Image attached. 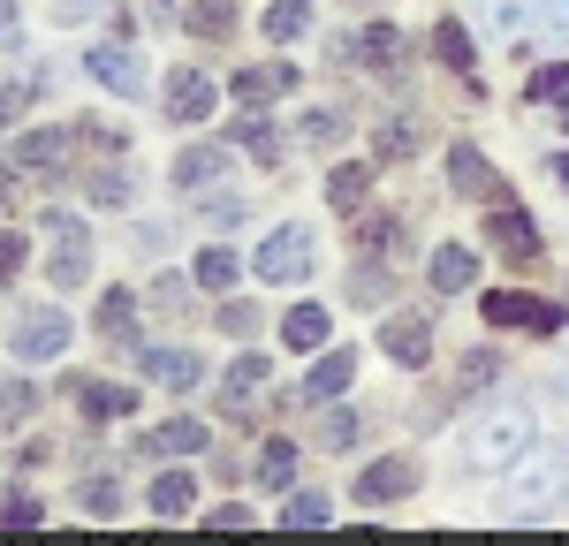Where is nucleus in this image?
Here are the masks:
<instances>
[{
    "label": "nucleus",
    "mask_w": 569,
    "mask_h": 546,
    "mask_svg": "<svg viewBox=\"0 0 569 546\" xmlns=\"http://www.w3.org/2000/svg\"><path fill=\"white\" fill-rule=\"evenodd\" d=\"M152 448H160V455H198V448H206V425H190V417H168V425L152 433Z\"/></svg>",
    "instance_id": "24"
},
{
    "label": "nucleus",
    "mask_w": 569,
    "mask_h": 546,
    "mask_svg": "<svg viewBox=\"0 0 569 546\" xmlns=\"http://www.w3.org/2000/svg\"><path fill=\"white\" fill-rule=\"evenodd\" d=\"M77 403H84V417H122V410H137V395L130 387H99V380H84Z\"/></svg>",
    "instance_id": "23"
},
{
    "label": "nucleus",
    "mask_w": 569,
    "mask_h": 546,
    "mask_svg": "<svg viewBox=\"0 0 569 546\" xmlns=\"http://www.w3.org/2000/svg\"><path fill=\"white\" fill-rule=\"evenodd\" d=\"M220 175H228V152H220V144H198V152H182V168H176L182 190H206V182H220Z\"/></svg>",
    "instance_id": "19"
},
{
    "label": "nucleus",
    "mask_w": 569,
    "mask_h": 546,
    "mask_svg": "<svg viewBox=\"0 0 569 546\" xmlns=\"http://www.w3.org/2000/svg\"><path fill=\"white\" fill-rule=\"evenodd\" d=\"M281 91H297V69H289V61L243 69V77H236V99H243V107H266V99H281Z\"/></svg>",
    "instance_id": "16"
},
{
    "label": "nucleus",
    "mask_w": 569,
    "mask_h": 546,
    "mask_svg": "<svg viewBox=\"0 0 569 546\" xmlns=\"http://www.w3.org/2000/svg\"><path fill=\"white\" fill-rule=\"evenodd\" d=\"M448 182H456L463 198H486V205H493V198H509V182L493 175V168H486L471 144H456V152H448Z\"/></svg>",
    "instance_id": "9"
},
{
    "label": "nucleus",
    "mask_w": 569,
    "mask_h": 546,
    "mask_svg": "<svg viewBox=\"0 0 569 546\" xmlns=\"http://www.w3.org/2000/svg\"><path fill=\"white\" fill-rule=\"evenodd\" d=\"M130 289H107V296H99V326H107V334H114V342H130Z\"/></svg>",
    "instance_id": "30"
},
{
    "label": "nucleus",
    "mask_w": 569,
    "mask_h": 546,
    "mask_svg": "<svg viewBox=\"0 0 569 546\" xmlns=\"http://www.w3.org/2000/svg\"><path fill=\"white\" fill-rule=\"evenodd\" d=\"M327 334H335V318L319 312V304H297V312L281 318V342L289 350H327Z\"/></svg>",
    "instance_id": "17"
},
{
    "label": "nucleus",
    "mask_w": 569,
    "mask_h": 546,
    "mask_svg": "<svg viewBox=\"0 0 569 546\" xmlns=\"http://www.w3.org/2000/svg\"><path fill=\"white\" fill-rule=\"evenodd\" d=\"M259 478L273 486V494H281V486L297 478V448H289V441H266V455H259Z\"/></svg>",
    "instance_id": "27"
},
{
    "label": "nucleus",
    "mask_w": 569,
    "mask_h": 546,
    "mask_svg": "<svg viewBox=\"0 0 569 546\" xmlns=\"http://www.w3.org/2000/svg\"><path fill=\"white\" fill-rule=\"evenodd\" d=\"M259 326V304H220V334H251Z\"/></svg>",
    "instance_id": "39"
},
{
    "label": "nucleus",
    "mask_w": 569,
    "mask_h": 546,
    "mask_svg": "<svg viewBox=\"0 0 569 546\" xmlns=\"http://www.w3.org/2000/svg\"><path fill=\"white\" fill-rule=\"evenodd\" d=\"M365 168H335V175H327V198H335V205H342V213H357V205H365Z\"/></svg>",
    "instance_id": "29"
},
{
    "label": "nucleus",
    "mask_w": 569,
    "mask_h": 546,
    "mask_svg": "<svg viewBox=\"0 0 569 546\" xmlns=\"http://www.w3.org/2000/svg\"><path fill=\"white\" fill-rule=\"evenodd\" d=\"M259 395H266V357H236L228 380H220V410H228V417H251Z\"/></svg>",
    "instance_id": "8"
},
{
    "label": "nucleus",
    "mask_w": 569,
    "mask_h": 546,
    "mask_svg": "<svg viewBox=\"0 0 569 546\" xmlns=\"http://www.w3.org/2000/svg\"><path fill=\"white\" fill-rule=\"evenodd\" d=\"M562 122H569V99H562Z\"/></svg>",
    "instance_id": "48"
},
{
    "label": "nucleus",
    "mask_w": 569,
    "mask_h": 546,
    "mask_svg": "<svg viewBox=\"0 0 569 546\" xmlns=\"http://www.w3.org/2000/svg\"><path fill=\"white\" fill-rule=\"evenodd\" d=\"M357 243H365V251H395V243H402V221H365Z\"/></svg>",
    "instance_id": "36"
},
{
    "label": "nucleus",
    "mask_w": 569,
    "mask_h": 546,
    "mask_svg": "<svg viewBox=\"0 0 569 546\" xmlns=\"http://www.w3.org/2000/svg\"><path fill=\"white\" fill-rule=\"evenodd\" d=\"M190 273H198V289H213V296H220V289L236 281V251H220V243H206V251H198V266H190Z\"/></svg>",
    "instance_id": "26"
},
{
    "label": "nucleus",
    "mask_w": 569,
    "mask_h": 546,
    "mask_svg": "<svg viewBox=\"0 0 569 546\" xmlns=\"http://www.w3.org/2000/svg\"><path fill=\"white\" fill-rule=\"evenodd\" d=\"M46 228H53V289H77L84 281V259H91V243H84V221L77 213H46Z\"/></svg>",
    "instance_id": "4"
},
{
    "label": "nucleus",
    "mask_w": 569,
    "mask_h": 546,
    "mask_svg": "<svg viewBox=\"0 0 569 546\" xmlns=\"http://www.w3.org/2000/svg\"><path fill=\"white\" fill-rule=\"evenodd\" d=\"M251 266H259V281H273V289H297V281L311 273V228L305 221L273 228V235L259 243V259H251Z\"/></svg>",
    "instance_id": "2"
},
{
    "label": "nucleus",
    "mask_w": 569,
    "mask_h": 546,
    "mask_svg": "<svg viewBox=\"0 0 569 546\" xmlns=\"http://www.w3.org/2000/svg\"><path fill=\"white\" fill-rule=\"evenodd\" d=\"M350 380H357V357H350V350H327V357L311 364V380L297 387V395H305V403H335Z\"/></svg>",
    "instance_id": "13"
},
{
    "label": "nucleus",
    "mask_w": 569,
    "mask_h": 546,
    "mask_svg": "<svg viewBox=\"0 0 569 546\" xmlns=\"http://www.w3.org/2000/svg\"><path fill=\"white\" fill-rule=\"evenodd\" d=\"M555 486H562V471H555V463H547V471H531V478H525L531 508H547V501H555Z\"/></svg>",
    "instance_id": "40"
},
{
    "label": "nucleus",
    "mask_w": 569,
    "mask_h": 546,
    "mask_svg": "<svg viewBox=\"0 0 569 546\" xmlns=\"http://www.w3.org/2000/svg\"><path fill=\"white\" fill-rule=\"evenodd\" d=\"M525 448H531V417L525 410H501V417H486L479 433H471L463 463H471V471H501V463H517Z\"/></svg>",
    "instance_id": "1"
},
{
    "label": "nucleus",
    "mask_w": 569,
    "mask_h": 546,
    "mask_svg": "<svg viewBox=\"0 0 569 546\" xmlns=\"http://www.w3.org/2000/svg\"><path fill=\"white\" fill-rule=\"evenodd\" d=\"M23 99H31V84H0V122H8V114H23Z\"/></svg>",
    "instance_id": "43"
},
{
    "label": "nucleus",
    "mask_w": 569,
    "mask_h": 546,
    "mask_svg": "<svg viewBox=\"0 0 569 546\" xmlns=\"http://www.w3.org/2000/svg\"><path fill=\"white\" fill-rule=\"evenodd\" d=\"M259 23H266V39H273V46H281V39H305V31H311V8H305V0H273Z\"/></svg>",
    "instance_id": "21"
},
{
    "label": "nucleus",
    "mask_w": 569,
    "mask_h": 546,
    "mask_svg": "<svg viewBox=\"0 0 569 546\" xmlns=\"http://www.w3.org/2000/svg\"><path fill=\"white\" fill-rule=\"evenodd\" d=\"M555 175H562V182H569V152H562V160H555Z\"/></svg>",
    "instance_id": "45"
},
{
    "label": "nucleus",
    "mask_w": 569,
    "mask_h": 546,
    "mask_svg": "<svg viewBox=\"0 0 569 546\" xmlns=\"http://www.w3.org/2000/svg\"><path fill=\"white\" fill-rule=\"evenodd\" d=\"M236 136H243V144H251V152H259L266 168H273V160H281V136L266 130V122H243V130H236Z\"/></svg>",
    "instance_id": "38"
},
{
    "label": "nucleus",
    "mask_w": 569,
    "mask_h": 546,
    "mask_svg": "<svg viewBox=\"0 0 569 546\" xmlns=\"http://www.w3.org/2000/svg\"><path fill=\"white\" fill-rule=\"evenodd\" d=\"M213 532H251V508H213Z\"/></svg>",
    "instance_id": "42"
},
{
    "label": "nucleus",
    "mask_w": 569,
    "mask_h": 546,
    "mask_svg": "<svg viewBox=\"0 0 569 546\" xmlns=\"http://www.w3.org/2000/svg\"><path fill=\"white\" fill-rule=\"evenodd\" d=\"M190 31H198V39H228V31H236V8H228V0H190Z\"/></svg>",
    "instance_id": "25"
},
{
    "label": "nucleus",
    "mask_w": 569,
    "mask_h": 546,
    "mask_svg": "<svg viewBox=\"0 0 569 546\" xmlns=\"http://www.w3.org/2000/svg\"><path fill=\"white\" fill-rule=\"evenodd\" d=\"M8 16H16V8H8V0H0V31H8Z\"/></svg>",
    "instance_id": "46"
},
{
    "label": "nucleus",
    "mask_w": 569,
    "mask_h": 546,
    "mask_svg": "<svg viewBox=\"0 0 569 546\" xmlns=\"http://www.w3.org/2000/svg\"><path fill=\"white\" fill-rule=\"evenodd\" d=\"M39 516H46V508L31 494H16L8 508H0V524H8V532H39Z\"/></svg>",
    "instance_id": "34"
},
{
    "label": "nucleus",
    "mask_w": 569,
    "mask_h": 546,
    "mask_svg": "<svg viewBox=\"0 0 569 546\" xmlns=\"http://www.w3.org/2000/svg\"><path fill=\"white\" fill-rule=\"evenodd\" d=\"M61 350H69V318L61 312H31L16 326V357L23 364H46V357H61Z\"/></svg>",
    "instance_id": "5"
},
{
    "label": "nucleus",
    "mask_w": 569,
    "mask_h": 546,
    "mask_svg": "<svg viewBox=\"0 0 569 546\" xmlns=\"http://www.w3.org/2000/svg\"><path fill=\"white\" fill-rule=\"evenodd\" d=\"M319 448H327V455L357 448V417H350V410H335V417H327V425H319Z\"/></svg>",
    "instance_id": "32"
},
{
    "label": "nucleus",
    "mask_w": 569,
    "mask_h": 546,
    "mask_svg": "<svg viewBox=\"0 0 569 546\" xmlns=\"http://www.w3.org/2000/svg\"><path fill=\"white\" fill-rule=\"evenodd\" d=\"M213 77H198V69H176V84H168V114H176V122H206V114H213Z\"/></svg>",
    "instance_id": "11"
},
{
    "label": "nucleus",
    "mask_w": 569,
    "mask_h": 546,
    "mask_svg": "<svg viewBox=\"0 0 569 546\" xmlns=\"http://www.w3.org/2000/svg\"><path fill=\"white\" fill-rule=\"evenodd\" d=\"M418 486V463L410 455H388V463H372L365 478H357V501H372V508H388V501H402Z\"/></svg>",
    "instance_id": "7"
},
{
    "label": "nucleus",
    "mask_w": 569,
    "mask_h": 546,
    "mask_svg": "<svg viewBox=\"0 0 569 546\" xmlns=\"http://www.w3.org/2000/svg\"><path fill=\"white\" fill-rule=\"evenodd\" d=\"M486 243H493V251H517V259H539V228H531L525 213H509V205L486 213Z\"/></svg>",
    "instance_id": "12"
},
{
    "label": "nucleus",
    "mask_w": 569,
    "mask_h": 546,
    "mask_svg": "<svg viewBox=\"0 0 569 546\" xmlns=\"http://www.w3.org/2000/svg\"><path fill=\"white\" fill-rule=\"evenodd\" d=\"M190 501H198V486H190L182 471L152 478V516H168V524H176V516H190Z\"/></svg>",
    "instance_id": "20"
},
{
    "label": "nucleus",
    "mask_w": 569,
    "mask_h": 546,
    "mask_svg": "<svg viewBox=\"0 0 569 546\" xmlns=\"http://www.w3.org/2000/svg\"><path fill=\"white\" fill-rule=\"evenodd\" d=\"M144 372H152L168 395H190V387L206 380V364L190 357V350H144Z\"/></svg>",
    "instance_id": "14"
},
{
    "label": "nucleus",
    "mask_w": 569,
    "mask_h": 546,
    "mask_svg": "<svg viewBox=\"0 0 569 546\" xmlns=\"http://www.w3.org/2000/svg\"><path fill=\"white\" fill-rule=\"evenodd\" d=\"M433 53L448 61V69H471V31H463V23H440V31H433Z\"/></svg>",
    "instance_id": "31"
},
{
    "label": "nucleus",
    "mask_w": 569,
    "mask_h": 546,
    "mask_svg": "<svg viewBox=\"0 0 569 546\" xmlns=\"http://www.w3.org/2000/svg\"><path fill=\"white\" fill-rule=\"evenodd\" d=\"M69 160V136L61 130H31V136H16V168H31V175H53Z\"/></svg>",
    "instance_id": "15"
},
{
    "label": "nucleus",
    "mask_w": 569,
    "mask_h": 546,
    "mask_svg": "<svg viewBox=\"0 0 569 546\" xmlns=\"http://www.w3.org/2000/svg\"><path fill=\"white\" fill-rule=\"evenodd\" d=\"M281 524H289V532H327V524H335V501L327 494H297L289 508H281Z\"/></svg>",
    "instance_id": "22"
},
{
    "label": "nucleus",
    "mask_w": 569,
    "mask_h": 546,
    "mask_svg": "<svg viewBox=\"0 0 569 546\" xmlns=\"http://www.w3.org/2000/svg\"><path fill=\"white\" fill-rule=\"evenodd\" d=\"M380 350H388L395 364H410V372H418V364L433 357V326H426V318H410V312H395L388 326H380Z\"/></svg>",
    "instance_id": "6"
},
{
    "label": "nucleus",
    "mask_w": 569,
    "mask_h": 546,
    "mask_svg": "<svg viewBox=\"0 0 569 546\" xmlns=\"http://www.w3.org/2000/svg\"><path fill=\"white\" fill-rule=\"evenodd\" d=\"M365 53H372V61H402V31H395V23H372Z\"/></svg>",
    "instance_id": "37"
},
{
    "label": "nucleus",
    "mask_w": 569,
    "mask_h": 546,
    "mask_svg": "<svg viewBox=\"0 0 569 546\" xmlns=\"http://www.w3.org/2000/svg\"><path fill=\"white\" fill-rule=\"evenodd\" d=\"M471 281H479V259H471L463 243H440V251H433V289L456 296V289H471Z\"/></svg>",
    "instance_id": "18"
},
{
    "label": "nucleus",
    "mask_w": 569,
    "mask_h": 546,
    "mask_svg": "<svg viewBox=\"0 0 569 546\" xmlns=\"http://www.w3.org/2000/svg\"><path fill=\"white\" fill-rule=\"evenodd\" d=\"M91 77H99L107 91H122V99H137V91H144V77H137V53H130L122 39L91 46Z\"/></svg>",
    "instance_id": "10"
},
{
    "label": "nucleus",
    "mask_w": 569,
    "mask_h": 546,
    "mask_svg": "<svg viewBox=\"0 0 569 546\" xmlns=\"http://www.w3.org/2000/svg\"><path fill=\"white\" fill-rule=\"evenodd\" d=\"M493 326H525V334H555L562 326V304H547V296H517V289H493L479 304Z\"/></svg>",
    "instance_id": "3"
},
{
    "label": "nucleus",
    "mask_w": 569,
    "mask_h": 546,
    "mask_svg": "<svg viewBox=\"0 0 569 546\" xmlns=\"http://www.w3.org/2000/svg\"><path fill=\"white\" fill-rule=\"evenodd\" d=\"M31 410V380H0V425H16Z\"/></svg>",
    "instance_id": "35"
},
{
    "label": "nucleus",
    "mask_w": 569,
    "mask_h": 546,
    "mask_svg": "<svg viewBox=\"0 0 569 546\" xmlns=\"http://www.w3.org/2000/svg\"><path fill=\"white\" fill-rule=\"evenodd\" d=\"M77 501H84V516H114V508H122V494H114V478H91V486H84Z\"/></svg>",
    "instance_id": "33"
},
{
    "label": "nucleus",
    "mask_w": 569,
    "mask_h": 546,
    "mask_svg": "<svg viewBox=\"0 0 569 546\" xmlns=\"http://www.w3.org/2000/svg\"><path fill=\"white\" fill-rule=\"evenodd\" d=\"M547 8V31H569V0H539Z\"/></svg>",
    "instance_id": "44"
},
{
    "label": "nucleus",
    "mask_w": 569,
    "mask_h": 546,
    "mask_svg": "<svg viewBox=\"0 0 569 546\" xmlns=\"http://www.w3.org/2000/svg\"><path fill=\"white\" fill-rule=\"evenodd\" d=\"M16 266H23V235H0V281H16Z\"/></svg>",
    "instance_id": "41"
},
{
    "label": "nucleus",
    "mask_w": 569,
    "mask_h": 546,
    "mask_svg": "<svg viewBox=\"0 0 569 546\" xmlns=\"http://www.w3.org/2000/svg\"><path fill=\"white\" fill-rule=\"evenodd\" d=\"M144 8H152V16H160V8H168V0H144Z\"/></svg>",
    "instance_id": "47"
},
{
    "label": "nucleus",
    "mask_w": 569,
    "mask_h": 546,
    "mask_svg": "<svg viewBox=\"0 0 569 546\" xmlns=\"http://www.w3.org/2000/svg\"><path fill=\"white\" fill-rule=\"evenodd\" d=\"M493 380H501V357H493V350H471V357H463V380H456V387H463V395H486Z\"/></svg>",
    "instance_id": "28"
}]
</instances>
